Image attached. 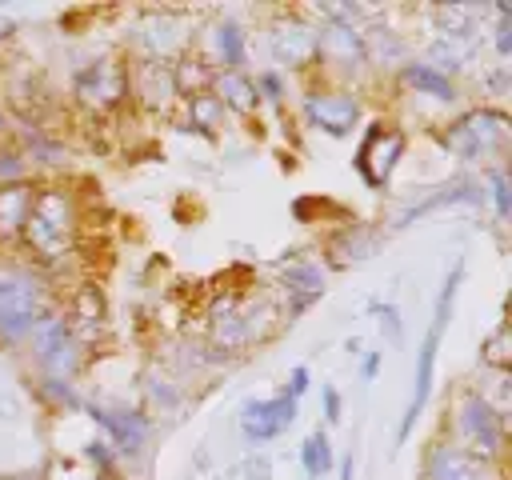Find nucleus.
I'll use <instances>...</instances> for the list:
<instances>
[{
    "label": "nucleus",
    "mask_w": 512,
    "mask_h": 480,
    "mask_svg": "<svg viewBox=\"0 0 512 480\" xmlns=\"http://www.w3.org/2000/svg\"><path fill=\"white\" fill-rule=\"evenodd\" d=\"M484 176H488V196H492L496 216L508 220V212H512V192H508V172H504V164H488Z\"/></svg>",
    "instance_id": "473e14b6"
},
{
    "label": "nucleus",
    "mask_w": 512,
    "mask_h": 480,
    "mask_svg": "<svg viewBox=\"0 0 512 480\" xmlns=\"http://www.w3.org/2000/svg\"><path fill=\"white\" fill-rule=\"evenodd\" d=\"M32 164L24 160V152L16 144H0V188L4 184H28Z\"/></svg>",
    "instance_id": "2f4dec72"
},
{
    "label": "nucleus",
    "mask_w": 512,
    "mask_h": 480,
    "mask_svg": "<svg viewBox=\"0 0 512 480\" xmlns=\"http://www.w3.org/2000/svg\"><path fill=\"white\" fill-rule=\"evenodd\" d=\"M208 92L224 104V112L232 108V112L248 116V112H256V108H260V92H256V80H252L248 72H224V68H216V76H212V88H208Z\"/></svg>",
    "instance_id": "412c9836"
},
{
    "label": "nucleus",
    "mask_w": 512,
    "mask_h": 480,
    "mask_svg": "<svg viewBox=\"0 0 512 480\" xmlns=\"http://www.w3.org/2000/svg\"><path fill=\"white\" fill-rule=\"evenodd\" d=\"M504 84H508V72H504V68H500V72H492V76H488V88H492V92H496V96H500V92H504Z\"/></svg>",
    "instance_id": "37998d69"
},
{
    "label": "nucleus",
    "mask_w": 512,
    "mask_h": 480,
    "mask_svg": "<svg viewBox=\"0 0 512 480\" xmlns=\"http://www.w3.org/2000/svg\"><path fill=\"white\" fill-rule=\"evenodd\" d=\"M456 436H460V448L484 464H500L504 456V416L468 384L460 388L456 396Z\"/></svg>",
    "instance_id": "423d86ee"
},
{
    "label": "nucleus",
    "mask_w": 512,
    "mask_h": 480,
    "mask_svg": "<svg viewBox=\"0 0 512 480\" xmlns=\"http://www.w3.org/2000/svg\"><path fill=\"white\" fill-rule=\"evenodd\" d=\"M356 476V460H352V452L340 460V480H352Z\"/></svg>",
    "instance_id": "c03bdc74"
},
{
    "label": "nucleus",
    "mask_w": 512,
    "mask_h": 480,
    "mask_svg": "<svg viewBox=\"0 0 512 480\" xmlns=\"http://www.w3.org/2000/svg\"><path fill=\"white\" fill-rule=\"evenodd\" d=\"M320 400H324V420L328 424H340L344 420V404H340V392L332 384H320Z\"/></svg>",
    "instance_id": "ea45409f"
},
{
    "label": "nucleus",
    "mask_w": 512,
    "mask_h": 480,
    "mask_svg": "<svg viewBox=\"0 0 512 480\" xmlns=\"http://www.w3.org/2000/svg\"><path fill=\"white\" fill-rule=\"evenodd\" d=\"M368 308L380 316V328L388 332V344H400V340H404V324H400V312H396V304H380V300H372Z\"/></svg>",
    "instance_id": "c9c22d12"
},
{
    "label": "nucleus",
    "mask_w": 512,
    "mask_h": 480,
    "mask_svg": "<svg viewBox=\"0 0 512 480\" xmlns=\"http://www.w3.org/2000/svg\"><path fill=\"white\" fill-rule=\"evenodd\" d=\"M188 100V116H192V128L200 136H212V128L224 120V104L212 96V92H196V96H184Z\"/></svg>",
    "instance_id": "7c9ffc66"
},
{
    "label": "nucleus",
    "mask_w": 512,
    "mask_h": 480,
    "mask_svg": "<svg viewBox=\"0 0 512 480\" xmlns=\"http://www.w3.org/2000/svg\"><path fill=\"white\" fill-rule=\"evenodd\" d=\"M496 52L500 56H508L512 52V8L508 4H496Z\"/></svg>",
    "instance_id": "4c0bfd02"
},
{
    "label": "nucleus",
    "mask_w": 512,
    "mask_h": 480,
    "mask_svg": "<svg viewBox=\"0 0 512 480\" xmlns=\"http://www.w3.org/2000/svg\"><path fill=\"white\" fill-rule=\"evenodd\" d=\"M64 320H68L72 336L80 340V348H84V344H96V340L104 336V300H100V292L88 288V284H84L80 292H72Z\"/></svg>",
    "instance_id": "aec40b11"
},
{
    "label": "nucleus",
    "mask_w": 512,
    "mask_h": 480,
    "mask_svg": "<svg viewBox=\"0 0 512 480\" xmlns=\"http://www.w3.org/2000/svg\"><path fill=\"white\" fill-rule=\"evenodd\" d=\"M148 396H152V404H160V412H176L184 404V392L168 376H160V372L148 376Z\"/></svg>",
    "instance_id": "72a5a7b5"
},
{
    "label": "nucleus",
    "mask_w": 512,
    "mask_h": 480,
    "mask_svg": "<svg viewBox=\"0 0 512 480\" xmlns=\"http://www.w3.org/2000/svg\"><path fill=\"white\" fill-rule=\"evenodd\" d=\"M432 24H436V36H444V40H472L476 8H468V4H436L432 8Z\"/></svg>",
    "instance_id": "bb28decb"
},
{
    "label": "nucleus",
    "mask_w": 512,
    "mask_h": 480,
    "mask_svg": "<svg viewBox=\"0 0 512 480\" xmlns=\"http://www.w3.org/2000/svg\"><path fill=\"white\" fill-rule=\"evenodd\" d=\"M28 344H32V356L44 372V380H72L76 368H80V340L72 336L68 320L60 312H44L32 332H28Z\"/></svg>",
    "instance_id": "0eeeda50"
},
{
    "label": "nucleus",
    "mask_w": 512,
    "mask_h": 480,
    "mask_svg": "<svg viewBox=\"0 0 512 480\" xmlns=\"http://www.w3.org/2000/svg\"><path fill=\"white\" fill-rule=\"evenodd\" d=\"M324 268L316 264V260H292V264H284L280 268V288H284V296H288V320L292 316H300L304 308H312L320 296H324Z\"/></svg>",
    "instance_id": "f3484780"
},
{
    "label": "nucleus",
    "mask_w": 512,
    "mask_h": 480,
    "mask_svg": "<svg viewBox=\"0 0 512 480\" xmlns=\"http://www.w3.org/2000/svg\"><path fill=\"white\" fill-rule=\"evenodd\" d=\"M128 96H136L148 112H172L180 100L172 64L164 60H136L128 64Z\"/></svg>",
    "instance_id": "ddd939ff"
},
{
    "label": "nucleus",
    "mask_w": 512,
    "mask_h": 480,
    "mask_svg": "<svg viewBox=\"0 0 512 480\" xmlns=\"http://www.w3.org/2000/svg\"><path fill=\"white\" fill-rule=\"evenodd\" d=\"M172 76H176L180 96H196V92H208V88H212L216 68H212L200 52H180V60L172 64Z\"/></svg>",
    "instance_id": "a878e982"
},
{
    "label": "nucleus",
    "mask_w": 512,
    "mask_h": 480,
    "mask_svg": "<svg viewBox=\"0 0 512 480\" xmlns=\"http://www.w3.org/2000/svg\"><path fill=\"white\" fill-rule=\"evenodd\" d=\"M72 96L92 112H112L128 100V64L120 56H96L72 68Z\"/></svg>",
    "instance_id": "6e6552de"
},
{
    "label": "nucleus",
    "mask_w": 512,
    "mask_h": 480,
    "mask_svg": "<svg viewBox=\"0 0 512 480\" xmlns=\"http://www.w3.org/2000/svg\"><path fill=\"white\" fill-rule=\"evenodd\" d=\"M404 148H408V136L400 128H392L384 120L368 124V132H364V140L356 148V172L364 176V184L368 188H384L388 176H392V168L400 164Z\"/></svg>",
    "instance_id": "9d476101"
},
{
    "label": "nucleus",
    "mask_w": 512,
    "mask_h": 480,
    "mask_svg": "<svg viewBox=\"0 0 512 480\" xmlns=\"http://www.w3.org/2000/svg\"><path fill=\"white\" fill-rule=\"evenodd\" d=\"M280 324V308L264 292H220L208 304V336L216 352H240L260 344Z\"/></svg>",
    "instance_id": "f03ea898"
},
{
    "label": "nucleus",
    "mask_w": 512,
    "mask_h": 480,
    "mask_svg": "<svg viewBox=\"0 0 512 480\" xmlns=\"http://www.w3.org/2000/svg\"><path fill=\"white\" fill-rule=\"evenodd\" d=\"M440 144L464 160V164H476V160H496L504 156L508 148V112L504 108H472L464 116H456L444 132H440Z\"/></svg>",
    "instance_id": "39448f33"
},
{
    "label": "nucleus",
    "mask_w": 512,
    "mask_h": 480,
    "mask_svg": "<svg viewBox=\"0 0 512 480\" xmlns=\"http://www.w3.org/2000/svg\"><path fill=\"white\" fill-rule=\"evenodd\" d=\"M296 420V400L288 392L276 396H252L240 404V432L248 444H268L276 436H284Z\"/></svg>",
    "instance_id": "f8f14e48"
},
{
    "label": "nucleus",
    "mask_w": 512,
    "mask_h": 480,
    "mask_svg": "<svg viewBox=\"0 0 512 480\" xmlns=\"http://www.w3.org/2000/svg\"><path fill=\"white\" fill-rule=\"evenodd\" d=\"M84 456H88V464H92L104 480L116 476V448H112L108 440H88V444H84Z\"/></svg>",
    "instance_id": "f704fd0d"
},
{
    "label": "nucleus",
    "mask_w": 512,
    "mask_h": 480,
    "mask_svg": "<svg viewBox=\"0 0 512 480\" xmlns=\"http://www.w3.org/2000/svg\"><path fill=\"white\" fill-rule=\"evenodd\" d=\"M0 132H4V112H0Z\"/></svg>",
    "instance_id": "de8ad7c7"
},
{
    "label": "nucleus",
    "mask_w": 512,
    "mask_h": 480,
    "mask_svg": "<svg viewBox=\"0 0 512 480\" xmlns=\"http://www.w3.org/2000/svg\"><path fill=\"white\" fill-rule=\"evenodd\" d=\"M380 360H384V352H364V360H360V376H364V380H376Z\"/></svg>",
    "instance_id": "79ce46f5"
},
{
    "label": "nucleus",
    "mask_w": 512,
    "mask_h": 480,
    "mask_svg": "<svg viewBox=\"0 0 512 480\" xmlns=\"http://www.w3.org/2000/svg\"><path fill=\"white\" fill-rule=\"evenodd\" d=\"M376 252V232L368 224H344L340 236L332 240V256L340 260H368Z\"/></svg>",
    "instance_id": "c85d7f7f"
},
{
    "label": "nucleus",
    "mask_w": 512,
    "mask_h": 480,
    "mask_svg": "<svg viewBox=\"0 0 512 480\" xmlns=\"http://www.w3.org/2000/svg\"><path fill=\"white\" fill-rule=\"evenodd\" d=\"M44 392H48L56 404H68V408H80V404H84V400L72 392V384H68V380H44Z\"/></svg>",
    "instance_id": "58836bf2"
},
{
    "label": "nucleus",
    "mask_w": 512,
    "mask_h": 480,
    "mask_svg": "<svg viewBox=\"0 0 512 480\" xmlns=\"http://www.w3.org/2000/svg\"><path fill=\"white\" fill-rule=\"evenodd\" d=\"M468 56H472V40H444V36H436L428 44V60L424 64L452 80V72H460L468 64Z\"/></svg>",
    "instance_id": "cd10ccee"
},
{
    "label": "nucleus",
    "mask_w": 512,
    "mask_h": 480,
    "mask_svg": "<svg viewBox=\"0 0 512 480\" xmlns=\"http://www.w3.org/2000/svg\"><path fill=\"white\" fill-rule=\"evenodd\" d=\"M8 32H12V28H0V44H4V40H8Z\"/></svg>",
    "instance_id": "49530a36"
},
{
    "label": "nucleus",
    "mask_w": 512,
    "mask_h": 480,
    "mask_svg": "<svg viewBox=\"0 0 512 480\" xmlns=\"http://www.w3.org/2000/svg\"><path fill=\"white\" fill-rule=\"evenodd\" d=\"M460 280H464V260L452 264V272L444 276L440 292H436V308H432V324L420 340V352H416V372H412V396L404 404V416H400V428H396V444H404L432 396V376H436V356H440V340H444V328H448V316H452V304H456V292H460Z\"/></svg>",
    "instance_id": "7ed1b4c3"
},
{
    "label": "nucleus",
    "mask_w": 512,
    "mask_h": 480,
    "mask_svg": "<svg viewBox=\"0 0 512 480\" xmlns=\"http://www.w3.org/2000/svg\"><path fill=\"white\" fill-rule=\"evenodd\" d=\"M316 40H320V60L344 68V72H356L364 60V36L356 24H320L316 28Z\"/></svg>",
    "instance_id": "a211bd4d"
},
{
    "label": "nucleus",
    "mask_w": 512,
    "mask_h": 480,
    "mask_svg": "<svg viewBox=\"0 0 512 480\" xmlns=\"http://www.w3.org/2000/svg\"><path fill=\"white\" fill-rule=\"evenodd\" d=\"M268 56L280 68H308L320 60V40H316V24H308L304 16H280L268 24Z\"/></svg>",
    "instance_id": "9b49d317"
},
{
    "label": "nucleus",
    "mask_w": 512,
    "mask_h": 480,
    "mask_svg": "<svg viewBox=\"0 0 512 480\" xmlns=\"http://www.w3.org/2000/svg\"><path fill=\"white\" fill-rule=\"evenodd\" d=\"M88 416L108 432V440L116 444V456H140L152 424L144 412L136 408H108V404H88Z\"/></svg>",
    "instance_id": "2eb2a0df"
},
{
    "label": "nucleus",
    "mask_w": 512,
    "mask_h": 480,
    "mask_svg": "<svg viewBox=\"0 0 512 480\" xmlns=\"http://www.w3.org/2000/svg\"><path fill=\"white\" fill-rule=\"evenodd\" d=\"M212 52L220 60L224 72H244V56H248V36L236 20H216L212 24Z\"/></svg>",
    "instance_id": "5701e85b"
},
{
    "label": "nucleus",
    "mask_w": 512,
    "mask_h": 480,
    "mask_svg": "<svg viewBox=\"0 0 512 480\" xmlns=\"http://www.w3.org/2000/svg\"><path fill=\"white\" fill-rule=\"evenodd\" d=\"M400 80H404L412 92H420V96H432V100H456V84H452L448 76H440L436 68H428L424 60H408V64L400 68Z\"/></svg>",
    "instance_id": "393cba45"
},
{
    "label": "nucleus",
    "mask_w": 512,
    "mask_h": 480,
    "mask_svg": "<svg viewBox=\"0 0 512 480\" xmlns=\"http://www.w3.org/2000/svg\"><path fill=\"white\" fill-rule=\"evenodd\" d=\"M20 244L44 268H56V264L76 256V244H80V204H76V196L64 184L32 188V204H28V216H24Z\"/></svg>",
    "instance_id": "f257e3e1"
},
{
    "label": "nucleus",
    "mask_w": 512,
    "mask_h": 480,
    "mask_svg": "<svg viewBox=\"0 0 512 480\" xmlns=\"http://www.w3.org/2000/svg\"><path fill=\"white\" fill-rule=\"evenodd\" d=\"M300 116H304L308 128L344 140V136H352V128L360 124V100H356V92H348V88H312V92H304V100H300Z\"/></svg>",
    "instance_id": "1a4fd4ad"
},
{
    "label": "nucleus",
    "mask_w": 512,
    "mask_h": 480,
    "mask_svg": "<svg viewBox=\"0 0 512 480\" xmlns=\"http://www.w3.org/2000/svg\"><path fill=\"white\" fill-rule=\"evenodd\" d=\"M184 20L176 12H148L136 28V48H140V60H172L176 52H184Z\"/></svg>",
    "instance_id": "dca6fc26"
},
{
    "label": "nucleus",
    "mask_w": 512,
    "mask_h": 480,
    "mask_svg": "<svg viewBox=\"0 0 512 480\" xmlns=\"http://www.w3.org/2000/svg\"><path fill=\"white\" fill-rule=\"evenodd\" d=\"M364 36V60H372L376 68H404L408 64V40L388 28V24H372Z\"/></svg>",
    "instance_id": "4be33fe9"
},
{
    "label": "nucleus",
    "mask_w": 512,
    "mask_h": 480,
    "mask_svg": "<svg viewBox=\"0 0 512 480\" xmlns=\"http://www.w3.org/2000/svg\"><path fill=\"white\" fill-rule=\"evenodd\" d=\"M28 204H32V184H4L0 188V240H20Z\"/></svg>",
    "instance_id": "b1692460"
},
{
    "label": "nucleus",
    "mask_w": 512,
    "mask_h": 480,
    "mask_svg": "<svg viewBox=\"0 0 512 480\" xmlns=\"http://www.w3.org/2000/svg\"><path fill=\"white\" fill-rule=\"evenodd\" d=\"M48 280L32 264L4 260L0 264V340H28L32 324L48 312Z\"/></svg>",
    "instance_id": "20e7f679"
},
{
    "label": "nucleus",
    "mask_w": 512,
    "mask_h": 480,
    "mask_svg": "<svg viewBox=\"0 0 512 480\" xmlns=\"http://www.w3.org/2000/svg\"><path fill=\"white\" fill-rule=\"evenodd\" d=\"M308 388H312V376H308V368H304V364H296V368H292V376H288V388H284V392L300 404V396H304Z\"/></svg>",
    "instance_id": "a19ab883"
},
{
    "label": "nucleus",
    "mask_w": 512,
    "mask_h": 480,
    "mask_svg": "<svg viewBox=\"0 0 512 480\" xmlns=\"http://www.w3.org/2000/svg\"><path fill=\"white\" fill-rule=\"evenodd\" d=\"M480 200H484V184H480V180H452V184L436 188L432 196H424L420 204H408V208L396 216V224H392V228H408L412 220H420V216H428V212H436V208H452V204H480Z\"/></svg>",
    "instance_id": "6ab92c4d"
},
{
    "label": "nucleus",
    "mask_w": 512,
    "mask_h": 480,
    "mask_svg": "<svg viewBox=\"0 0 512 480\" xmlns=\"http://www.w3.org/2000/svg\"><path fill=\"white\" fill-rule=\"evenodd\" d=\"M424 480H500V472H496V464L468 456L460 444L440 440L424 456Z\"/></svg>",
    "instance_id": "4468645a"
},
{
    "label": "nucleus",
    "mask_w": 512,
    "mask_h": 480,
    "mask_svg": "<svg viewBox=\"0 0 512 480\" xmlns=\"http://www.w3.org/2000/svg\"><path fill=\"white\" fill-rule=\"evenodd\" d=\"M300 464H304V476H312V480H320L324 472H332L336 456H332V444H328V432H324V428H312V432L304 436V444H300Z\"/></svg>",
    "instance_id": "c756f323"
},
{
    "label": "nucleus",
    "mask_w": 512,
    "mask_h": 480,
    "mask_svg": "<svg viewBox=\"0 0 512 480\" xmlns=\"http://www.w3.org/2000/svg\"><path fill=\"white\" fill-rule=\"evenodd\" d=\"M252 480H268V472H264V468H260V472H252Z\"/></svg>",
    "instance_id": "a18cd8bd"
},
{
    "label": "nucleus",
    "mask_w": 512,
    "mask_h": 480,
    "mask_svg": "<svg viewBox=\"0 0 512 480\" xmlns=\"http://www.w3.org/2000/svg\"><path fill=\"white\" fill-rule=\"evenodd\" d=\"M256 92H260V100L280 104V100H284V80H280V72H276V68H264V72L256 76Z\"/></svg>",
    "instance_id": "e433bc0d"
}]
</instances>
